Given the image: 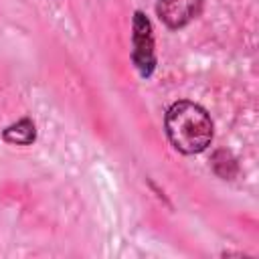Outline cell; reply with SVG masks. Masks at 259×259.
<instances>
[{
	"mask_svg": "<svg viewBox=\"0 0 259 259\" xmlns=\"http://www.w3.org/2000/svg\"><path fill=\"white\" fill-rule=\"evenodd\" d=\"M2 138L10 144H18V146H28L34 142L36 138V127H34V121L30 117H22L20 121L8 125L4 132H2Z\"/></svg>",
	"mask_w": 259,
	"mask_h": 259,
	"instance_id": "277c9868",
	"label": "cell"
},
{
	"mask_svg": "<svg viewBox=\"0 0 259 259\" xmlns=\"http://www.w3.org/2000/svg\"><path fill=\"white\" fill-rule=\"evenodd\" d=\"M164 130L170 144L182 154L204 152L214 136V125L206 109L192 101H176L168 107Z\"/></svg>",
	"mask_w": 259,
	"mask_h": 259,
	"instance_id": "6da1fadb",
	"label": "cell"
},
{
	"mask_svg": "<svg viewBox=\"0 0 259 259\" xmlns=\"http://www.w3.org/2000/svg\"><path fill=\"white\" fill-rule=\"evenodd\" d=\"M156 12L168 28H182L202 12V0H158Z\"/></svg>",
	"mask_w": 259,
	"mask_h": 259,
	"instance_id": "3957f363",
	"label": "cell"
},
{
	"mask_svg": "<svg viewBox=\"0 0 259 259\" xmlns=\"http://www.w3.org/2000/svg\"><path fill=\"white\" fill-rule=\"evenodd\" d=\"M132 61L142 77H150L156 69V53H154V34L152 24L144 12L134 14L132 24Z\"/></svg>",
	"mask_w": 259,
	"mask_h": 259,
	"instance_id": "7a4b0ae2",
	"label": "cell"
}]
</instances>
